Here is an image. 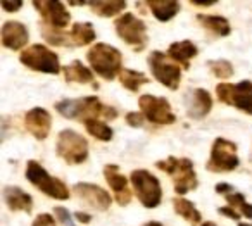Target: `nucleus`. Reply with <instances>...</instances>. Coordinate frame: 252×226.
Here are the masks:
<instances>
[{"instance_id": "obj_30", "label": "nucleus", "mask_w": 252, "mask_h": 226, "mask_svg": "<svg viewBox=\"0 0 252 226\" xmlns=\"http://www.w3.org/2000/svg\"><path fill=\"white\" fill-rule=\"evenodd\" d=\"M207 66H209L211 73L216 78H220V80H228V78L233 74V66H231V63H228V61H224V59L209 61Z\"/></svg>"}, {"instance_id": "obj_36", "label": "nucleus", "mask_w": 252, "mask_h": 226, "mask_svg": "<svg viewBox=\"0 0 252 226\" xmlns=\"http://www.w3.org/2000/svg\"><path fill=\"white\" fill-rule=\"evenodd\" d=\"M216 192H218V194L228 195V194H231V192H233V187H231V185H228V183H218L216 185Z\"/></svg>"}, {"instance_id": "obj_34", "label": "nucleus", "mask_w": 252, "mask_h": 226, "mask_svg": "<svg viewBox=\"0 0 252 226\" xmlns=\"http://www.w3.org/2000/svg\"><path fill=\"white\" fill-rule=\"evenodd\" d=\"M0 4H2V9H4V11L16 12V11H19V9L23 7V4H25V2H21V0H14V2H11V0H2Z\"/></svg>"}, {"instance_id": "obj_32", "label": "nucleus", "mask_w": 252, "mask_h": 226, "mask_svg": "<svg viewBox=\"0 0 252 226\" xmlns=\"http://www.w3.org/2000/svg\"><path fill=\"white\" fill-rule=\"evenodd\" d=\"M56 216L64 226H73V221H71V216H69V211H66L64 207H56Z\"/></svg>"}, {"instance_id": "obj_21", "label": "nucleus", "mask_w": 252, "mask_h": 226, "mask_svg": "<svg viewBox=\"0 0 252 226\" xmlns=\"http://www.w3.org/2000/svg\"><path fill=\"white\" fill-rule=\"evenodd\" d=\"M168 56L175 61L176 64H182L183 67H189L190 59L197 56V47L193 45L190 40H183V42H175L169 45Z\"/></svg>"}, {"instance_id": "obj_8", "label": "nucleus", "mask_w": 252, "mask_h": 226, "mask_svg": "<svg viewBox=\"0 0 252 226\" xmlns=\"http://www.w3.org/2000/svg\"><path fill=\"white\" fill-rule=\"evenodd\" d=\"M118 36L133 50H144L147 47V26L142 19L135 18L130 12L121 14L114 23Z\"/></svg>"}, {"instance_id": "obj_1", "label": "nucleus", "mask_w": 252, "mask_h": 226, "mask_svg": "<svg viewBox=\"0 0 252 226\" xmlns=\"http://www.w3.org/2000/svg\"><path fill=\"white\" fill-rule=\"evenodd\" d=\"M57 112L69 119H78V121H88V119H116L118 112L114 107L104 105L97 97H83L73 98V100H63L56 104Z\"/></svg>"}, {"instance_id": "obj_5", "label": "nucleus", "mask_w": 252, "mask_h": 226, "mask_svg": "<svg viewBox=\"0 0 252 226\" xmlns=\"http://www.w3.org/2000/svg\"><path fill=\"white\" fill-rule=\"evenodd\" d=\"M19 61L30 69L40 71L45 74H59L61 71L59 56L42 43H35V45H30L28 49L23 50Z\"/></svg>"}, {"instance_id": "obj_4", "label": "nucleus", "mask_w": 252, "mask_h": 226, "mask_svg": "<svg viewBox=\"0 0 252 226\" xmlns=\"http://www.w3.org/2000/svg\"><path fill=\"white\" fill-rule=\"evenodd\" d=\"M26 178H28L33 187H36L40 192L47 194L49 197L57 198V200H67L69 198V190H67L66 185L61 180H57V178L50 176L45 171V167L36 162V161H28V164H26Z\"/></svg>"}, {"instance_id": "obj_25", "label": "nucleus", "mask_w": 252, "mask_h": 226, "mask_svg": "<svg viewBox=\"0 0 252 226\" xmlns=\"http://www.w3.org/2000/svg\"><path fill=\"white\" fill-rule=\"evenodd\" d=\"M69 40L74 45H88L95 40V30L90 23H74L69 33Z\"/></svg>"}, {"instance_id": "obj_37", "label": "nucleus", "mask_w": 252, "mask_h": 226, "mask_svg": "<svg viewBox=\"0 0 252 226\" xmlns=\"http://www.w3.org/2000/svg\"><path fill=\"white\" fill-rule=\"evenodd\" d=\"M192 4L199 5V7H211L216 4V0H192Z\"/></svg>"}, {"instance_id": "obj_3", "label": "nucleus", "mask_w": 252, "mask_h": 226, "mask_svg": "<svg viewBox=\"0 0 252 226\" xmlns=\"http://www.w3.org/2000/svg\"><path fill=\"white\" fill-rule=\"evenodd\" d=\"M156 166L173 178L175 192L180 197L197 188V176L193 171V162L190 159H185V157L178 159V157L171 156L164 161H158Z\"/></svg>"}, {"instance_id": "obj_12", "label": "nucleus", "mask_w": 252, "mask_h": 226, "mask_svg": "<svg viewBox=\"0 0 252 226\" xmlns=\"http://www.w3.org/2000/svg\"><path fill=\"white\" fill-rule=\"evenodd\" d=\"M138 105H140L142 114L145 119H149L154 125H173L176 121L173 109L169 102L164 97H156V95H142L138 98Z\"/></svg>"}, {"instance_id": "obj_10", "label": "nucleus", "mask_w": 252, "mask_h": 226, "mask_svg": "<svg viewBox=\"0 0 252 226\" xmlns=\"http://www.w3.org/2000/svg\"><path fill=\"white\" fill-rule=\"evenodd\" d=\"M216 95L223 104L233 105L252 116V81L245 80L237 85L220 83L216 87Z\"/></svg>"}, {"instance_id": "obj_9", "label": "nucleus", "mask_w": 252, "mask_h": 226, "mask_svg": "<svg viewBox=\"0 0 252 226\" xmlns=\"http://www.w3.org/2000/svg\"><path fill=\"white\" fill-rule=\"evenodd\" d=\"M149 67H151L154 78L168 87L169 90H176L182 81V67L176 64L168 54L164 52H152L149 56Z\"/></svg>"}, {"instance_id": "obj_29", "label": "nucleus", "mask_w": 252, "mask_h": 226, "mask_svg": "<svg viewBox=\"0 0 252 226\" xmlns=\"http://www.w3.org/2000/svg\"><path fill=\"white\" fill-rule=\"evenodd\" d=\"M224 198H226V202L230 204L231 209H235V211H240L242 216L252 219V204H247V202H245L244 195L238 194V192H231V194L224 195Z\"/></svg>"}, {"instance_id": "obj_19", "label": "nucleus", "mask_w": 252, "mask_h": 226, "mask_svg": "<svg viewBox=\"0 0 252 226\" xmlns=\"http://www.w3.org/2000/svg\"><path fill=\"white\" fill-rule=\"evenodd\" d=\"M4 200L11 211H23V212H32L33 207V198L30 194L23 192L18 187H5L4 188Z\"/></svg>"}, {"instance_id": "obj_18", "label": "nucleus", "mask_w": 252, "mask_h": 226, "mask_svg": "<svg viewBox=\"0 0 252 226\" xmlns=\"http://www.w3.org/2000/svg\"><path fill=\"white\" fill-rule=\"evenodd\" d=\"M30 33L23 23L7 21L2 26V45L9 50H21L25 45H28Z\"/></svg>"}, {"instance_id": "obj_33", "label": "nucleus", "mask_w": 252, "mask_h": 226, "mask_svg": "<svg viewBox=\"0 0 252 226\" xmlns=\"http://www.w3.org/2000/svg\"><path fill=\"white\" fill-rule=\"evenodd\" d=\"M32 226H56V221H54V218L50 214H40L36 216Z\"/></svg>"}, {"instance_id": "obj_7", "label": "nucleus", "mask_w": 252, "mask_h": 226, "mask_svg": "<svg viewBox=\"0 0 252 226\" xmlns=\"http://www.w3.org/2000/svg\"><path fill=\"white\" fill-rule=\"evenodd\" d=\"M57 156L67 164H81L88 157V142L73 129H63L57 136Z\"/></svg>"}, {"instance_id": "obj_6", "label": "nucleus", "mask_w": 252, "mask_h": 226, "mask_svg": "<svg viewBox=\"0 0 252 226\" xmlns=\"http://www.w3.org/2000/svg\"><path fill=\"white\" fill-rule=\"evenodd\" d=\"M138 200L147 209H154L162 200V188L159 180L147 169H135L130 176Z\"/></svg>"}, {"instance_id": "obj_39", "label": "nucleus", "mask_w": 252, "mask_h": 226, "mask_svg": "<svg viewBox=\"0 0 252 226\" xmlns=\"http://www.w3.org/2000/svg\"><path fill=\"white\" fill-rule=\"evenodd\" d=\"M144 226H162L161 223H158V221H151V223H147V225H144Z\"/></svg>"}, {"instance_id": "obj_20", "label": "nucleus", "mask_w": 252, "mask_h": 226, "mask_svg": "<svg viewBox=\"0 0 252 226\" xmlns=\"http://www.w3.org/2000/svg\"><path fill=\"white\" fill-rule=\"evenodd\" d=\"M145 4H149V9L154 14V18L161 23L171 21L180 12V2L176 0H151Z\"/></svg>"}, {"instance_id": "obj_27", "label": "nucleus", "mask_w": 252, "mask_h": 226, "mask_svg": "<svg viewBox=\"0 0 252 226\" xmlns=\"http://www.w3.org/2000/svg\"><path fill=\"white\" fill-rule=\"evenodd\" d=\"M119 81H121V85L126 88V90L138 92L142 88V85H147L151 80H149L144 73H140V71L123 69L121 74H119Z\"/></svg>"}, {"instance_id": "obj_26", "label": "nucleus", "mask_w": 252, "mask_h": 226, "mask_svg": "<svg viewBox=\"0 0 252 226\" xmlns=\"http://www.w3.org/2000/svg\"><path fill=\"white\" fill-rule=\"evenodd\" d=\"M173 207H175V212L182 218H185L190 225H199L200 223V212L197 211V207L192 204L190 200L183 197H176L173 200Z\"/></svg>"}, {"instance_id": "obj_24", "label": "nucleus", "mask_w": 252, "mask_h": 226, "mask_svg": "<svg viewBox=\"0 0 252 226\" xmlns=\"http://www.w3.org/2000/svg\"><path fill=\"white\" fill-rule=\"evenodd\" d=\"M197 21L207 30V32H213L216 36H228L231 33L230 23L223 18V16H206L199 14L197 16Z\"/></svg>"}, {"instance_id": "obj_13", "label": "nucleus", "mask_w": 252, "mask_h": 226, "mask_svg": "<svg viewBox=\"0 0 252 226\" xmlns=\"http://www.w3.org/2000/svg\"><path fill=\"white\" fill-rule=\"evenodd\" d=\"M33 7L40 12V16L43 18V21L54 30H63L69 25V12H67L66 5L63 2H50V0H35L32 2Z\"/></svg>"}, {"instance_id": "obj_11", "label": "nucleus", "mask_w": 252, "mask_h": 226, "mask_svg": "<svg viewBox=\"0 0 252 226\" xmlns=\"http://www.w3.org/2000/svg\"><path fill=\"white\" fill-rule=\"evenodd\" d=\"M238 166L237 145L226 138H216L211 149L207 169L213 173H228Z\"/></svg>"}, {"instance_id": "obj_38", "label": "nucleus", "mask_w": 252, "mask_h": 226, "mask_svg": "<svg viewBox=\"0 0 252 226\" xmlns=\"http://www.w3.org/2000/svg\"><path fill=\"white\" fill-rule=\"evenodd\" d=\"M74 216H76V219L80 223H90L92 221V216L90 214H85V212H76Z\"/></svg>"}, {"instance_id": "obj_2", "label": "nucleus", "mask_w": 252, "mask_h": 226, "mask_svg": "<svg viewBox=\"0 0 252 226\" xmlns=\"http://www.w3.org/2000/svg\"><path fill=\"white\" fill-rule=\"evenodd\" d=\"M92 69L104 80H114L123 71V56L118 49L107 43H95L87 54Z\"/></svg>"}, {"instance_id": "obj_41", "label": "nucleus", "mask_w": 252, "mask_h": 226, "mask_svg": "<svg viewBox=\"0 0 252 226\" xmlns=\"http://www.w3.org/2000/svg\"><path fill=\"white\" fill-rule=\"evenodd\" d=\"M238 226H252V225H247V223H240Z\"/></svg>"}, {"instance_id": "obj_17", "label": "nucleus", "mask_w": 252, "mask_h": 226, "mask_svg": "<svg viewBox=\"0 0 252 226\" xmlns=\"http://www.w3.org/2000/svg\"><path fill=\"white\" fill-rule=\"evenodd\" d=\"M104 176L107 180L109 187L114 192V197L119 205H128L131 200V190L128 187V180L125 174L119 173V167L116 164H107L104 167Z\"/></svg>"}, {"instance_id": "obj_14", "label": "nucleus", "mask_w": 252, "mask_h": 226, "mask_svg": "<svg viewBox=\"0 0 252 226\" xmlns=\"http://www.w3.org/2000/svg\"><path fill=\"white\" fill-rule=\"evenodd\" d=\"M185 109L192 119H204L213 109L211 95L204 88H192L185 94Z\"/></svg>"}, {"instance_id": "obj_35", "label": "nucleus", "mask_w": 252, "mask_h": 226, "mask_svg": "<svg viewBox=\"0 0 252 226\" xmlns=\"http://www.w3.org/2000/svg\"><path fill=\"white\" fill-rule=\"evenodd\" d=\"M220 214L226 216V218H230V219H240V212H237L231 207H220Z\"/></svg>"}, {"instance_id": "obj_31", "label": "nucleus", "mask_w": 252, "mask_h": 226, "mask_svg": "<svg viewBox=\"0 0 252 226\" xmlns=\"http://www.w3.org/2000/svg\"><path fill=\"white\" fill-rule=\"evenodd\" d=\"M144 118L145 116L142 114H138V112H128L126 114V123L130 126H133V128H138V126H142V123H144Z\"/></svg>"}, {"instance_id": "obj_22", "label": "nucleus", "mask_w": 252, "mask_h": 226, "mask_svg": "<svg viewBox=\"0 0 252 226\" xmlns=\"http://www.w3.org/2000/svg\"><path fill=\"white\" fill-rule=\"evenodd\" d=\"M88 7L102 18H112V16L121 14L126 9L125 0H98V2H88Z\"/></svg>"}, {"instance_id": "obj_16", "label": "nucleus", "mask_w": 252, "mask_h": 226, "mask_svg": "<svg viewBox=\"0 0 252 226\" xmlns=\"http://www.w3.org/2000/svg\"><path fill=\"white\" fill-rule=\"evenodd\" d=\"M26 129L35 136L36 140H45L52 128V116L49 114L47 109L35 107L26 112L25 116Z\"/></svg>"}, {"instance_id": "obj_40", "label": "nucleus", "mask_w": 252, "mask_h": 226, "mask_svg": "<svg viewBox=\"0 0 252 226\" xmlns=\"http://www.w3.org/2000/svg\"><path fill=\"white\" fill-rule=\"evenodd\" d=\"M200 226H216V223H213V221H207V223H204V225H200Z\"/></svg>"}, {"instance_id": "obj_23", "label": "nucleus", "mask_w": 252, "mask_h": 226, "mask_svg": "<svg viewBox=\"0 0 252 226\" xmlns=\"http://www.w3.org/2000/svg\"><path fill=\"white\" fill-rule=\"evenodd\" d=\"M63 71L66 81H71V83H94V73L87 66H83L80 61H74V63L64 66Z\"/></svg>"}, {"instance_id": "obj_15", "label": "nucleus", "mask_w": 252, "mask_h": 226, "mask_svg": "<svg viewBox=\"0 0 252 226\" xmlns=\"http://www.w3.org/2000/svg\"><path fill=\"white\" fill-rule=\"evenodd\" d=\"M73 190L85 204L97 209V211H107V209L111 207V195H109L104 188L97 187V185L76 183Z\"/></svg>"}, {"instance_id": "obj_28", "label": "nucleus", "mask_w": 252, "mask_h": 226, "mask_svg": "<svg viewBox=\"0 0 252 226\" xmlns=\"http://www.w3.org/2000/svg\"><path fill=\"white\" fill-rule=\"evenodd\" d=\"M85 128L94 138L102 140V142H109L112 138V129L100 119H88L85 121Z\"/></svg>"}]
</instances>
